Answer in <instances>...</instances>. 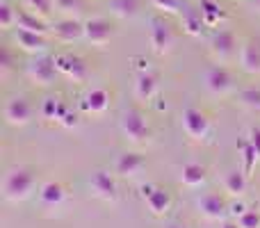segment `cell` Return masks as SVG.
Returning <instances> with one entry per match:
<instances>
[{
  "label": "cell",
  "instance_id": "ab89813d",
  "mask_svg": "<svg viewBox=\"0 0 260 228\" xmlns=\"http://www.w3.org/2000/svg\"><path fill=\"white\" fill-rule=\"evenodd\" d=\"M251 7L253 9H256V12L260 14V0H251Z\"/></svg>",
  "mask_w": 260,
  "mask_h": 228
},
{
  "label": "cell",
  "instance_id": "cb8c5ba5",
  "mask_svg": "<svg viewBox=\"0 0 260 228\" xmlns=\"http://www.w3.org/2000/svg\"><path fill=\"white\" fill-rule=\"evenodd\" d=\"M206 180V167L199 165V162H187L180 169V183L185 187H199V185Z\"/></svg>",
  "mask_w": 260,
  "mask_h": 228
},
{
  "label": "cell",
  "instance_id": "d4e9b609",
  "mask_svg": "<svg viewBox=\"0 0 260 228\" xmlns=\"http://www.w3.org/2000/svg\"><path fill=\"white\" fill-rule=\"evenodd\" d=\"M110 12L119 18H133L142 7V0H110Z\"/></svg>",
  "mask_w": 260,
  "mask_h": 228
},
{
  "label": "cell",
  "instance_id": "7a4b0ae2",
  "mask_svg": "<svg viewBox=\"0 0 260 228\" xmlns=\"http://www.w3.org/2000/svg\"><path fill=\"white\" fill-rule=\"evenodd\" d=\"M119 130H121V135L130 144H144L151 137V125H148L146 116L135 108H130L121 114V119H119Z\"/></svg>",
  "mask_w": 260,
  "mask_h": 228
},
{
  "label": "cell",
  "instance_id": "7402d4cb",
  "mask_svg": "<svg viewBox=\"0 0 260 228\" xmlns=\"http://www.w3.org/2000/svg\"><path fill=\"white\" fill-rule=\"evenodd\" d=\"M64 199H67V185L59 183V180H48V183L41 185L39 189V201L48 208L62 206Z\"/></svg>",
  "mask_w": 260,
  "mask_h": 228
},
{
  "label": "cell",
  "instance_id": "2e32d148",
  "mask_svg": "<svg viewBox=\"0 0 260 228\" xmlns=\"http://www.w3.org/2000/svg\"><path fill=\"white\" fill-rule=\"evenodd\" d=\"M240 69L247 76H260V39H249L240 48Z\"/></svg>",
  "mask_w": 260,
  "mask_h": 228
},
{
  "label": "cell",
  "instance_id": "44dd1931",
  "mask_svg": "<svg viewBox=\"0 0 260 228\" xmlns=\"http://www.w3.org/2000/svg\"><path fill=\"white\" fill-rule=\"evenodd\" d=\"M180 23H183V32L189 37H201L203 27H208L206 18H203L201 9H194V7H187L180 12Z\"/></svg>",
  "mask_w": 260,
  "mask_h": 228
},
{
  "label": "cell",
  "instance_id": "e0dca14e",
  "mask_svg": "<svg viewBox=\"0 0 260 228\" xmlns=\"http://www.w3.org/2000/svg\"><path fill=\"white\" fill-rule=\"evenodd\" d=\"M221 187L229 197L233 199H242L247 194V187H249V180H247V171L242 169H231L221 176Z\"/></svg>",
  "mask_w": 260,
  "mask_h": 228
},
{
  "label": "cell",
  "instance_id": "4fadbf2b",
  "mask_svg": "<svg viewBox=\"0 0 260 228\" xmlns=\"http://www.w3.org/2000/svg\"><path fill=\"white\" fill-rule=\"evenodd\" d=\"M117 174H110L105 169H99L91 174L89 178V187L94 192V197L103 199V201H117L119 197V187H117Z\"/></svg>",
  "mask_w": 260,
  "mask_h": 228
},
{
  "label": "cell",
  "instance_id": "4316f807",
  "mask_svg": "<svg viewBox=\"0 0 260 228\" xmlns=\"http://www.w3.org/2000/svg\"><path fill=\"white\" fill-rule=\"evenodd\" d=\"M85 7H87V0H55V9H57L62 16L80 18Z\"/></svg>",
  "mask_w": 260,
  "mask_h": 228
},
{
  "label": "cell",
  "instance_id": "9c48e42d",
  "mask_svg": "<svg viewBox=\"0 0 260 228\" xmlns=\"http://www.w3.org/2000/svg\"><path fill=\"white\" fill-rule=\"evenodd\" d=\"M114 37V25L103 16H94L85 21V41L91 46H108Z\"/></svg>",
  "mask_w": 260,
  "mask_h": 228
},
{
  "label": "cell",
  "instance_id": "1f68e13d",
  "mask_svg": "<svg viewBox=\"0 0 260 228\" xmlns=\"http://www.w3.org/2000/svg\"><path fill=\"white\" fill-rule=\"evenodd\" d=\"M148 3H151L155 9L165 12V14H180L185 9L183 0H148Z\"/></svg>",
  "mask_w": 260,
  "mask_h": 228
},
{
  "label": "cell",
  "instance_id": "83f0119b",
  "mask_svg": "<svg viewBox=\"0 0 260 228\" xmlns=\"http://www.w3.org/2000/svg\"><path fill=\"white\" fill-rule=\"evenodd\" d=\"M18 12H21V9H16L9 0H3V3H0V27H3V30H12V27H16Z\"/></svg>",
  "mask_w": 260,
  "mask_h": 228
},
{
  "label": "cell",
  "instance_id": "8d00e7d4",
  "mask_svg": "<svg viewBox=\"0 0 260 228\" xmlns=\"http://www.w3.org/2000/svg\"><path fill=\"white\" fill-rule=\"evenodd\" d=\"M242 212H247V206L242 203V199H238V201H233V203L229 206V215H231V217H235V219H238V217L242 215Z\"/></svg>",
  "mask_w": 260,
  "mask_h": 228
},
{
  "label": "cell",
  "instance_id": "5bb4252c",
  "mask_svg": "<svg viewBox=\"0 0 260 228\" xmlns=\"http://www.w3.org/2000/svg\"><path fill=\"white\" fill-rule=\"evenodd\" d=\"M142 194L146 199V208L151 210V215L162 217L169 212L171 208V194L165 187H155V185H144Z\"/></svg>",
  "mask_w": 260,
  "mask_h": 228
},
{
  "label": "cell",
  "instance_id": "d6a6232c",
  "mask_svg": "<svg viewBox=\"0 0 260 228\" xmlns=\"http://www.w3.org/2000/svg\"><path fill=\"white\" fill-rule=\"evenodd\" d=\"M240 228H260V210L258 208H247V212L238 217Z\"/></svg>",
  "mask_w": 260,
  "mask_h": 228
},
{
  "label": "cell",
  "instance_id": "ba28073f",
  "mask_svg": "<svg viewBox=\"0 0 260 228\" xmlns=\"http://www.w3.org/2000/svg\"><path fill=\"white\" fill-rule=\"evenodd\" d=\"M183 130L187 137L197 139V142H203V139L210 135V119L197 108H185L183 110Z\"/></svg>",
  "mask_w": 260,
  "mask_h": 228
},
{
  "label": "cell",
  "instance_id": "7c38bea8",
  "mask_svg": "<svg viewBox=\"0 0 260 228\" xmlns=\"http://www.w3.org/2000/svg\"><path fill=\"white\" fill-rule=\"evenodd\" d=\"M203 82H206V89L210 91L212 96H226L233 91V73L226 67H210L203 76Z\"/></svg>",
  "mask_w": 260,
  "mask_h": 228
},
{
  "label": "cell",
  "instance_id": "6da1fadb",
  "mask_svg": "<svg viewBox=\"0 0 260 228\" xmlns=\"http://www.w3.org/2000/svg\"><path fill=\"white\" fill-rule=\"evenodd\" d=\"M35 185H37V176L30 167H9L3 176V183H0V192H3L5 201H25L32 192H35Z\"/></svg>",
  "mask_w": 260,
  "mask_h": 228
},
{
  "label": "cell",
  "instance_id": "f546056e",
  "mask_svg": "<svg viewBox=\"0 0 260 228\" xmlns=\"http://www.w3.org/2000/svg\"><path fill=\"white\" fill-rule=\"evenodd\" d=\"M25 9L48 21L55 12V0H25Z\"/></svg>",
  "mask_w": 260,
  "mask_h": 228
},
{
  "label": "cell",
  "instance_id": "3957f363",
  "mask_svg": "<svg viewBox=\"0 0 260 228\" xmlns=\"http://www.w3.org/2000/svg\"><path fill=\"white\" fill-rule=\"evenodd\" d=\"M57 73L59 71H57V64H55V57H48V55H37L25 67L27 80L35 87H53Z\"/></svg>",
  "mask_w": 260,
  "mask_h": 228
},
{
  "label": "cell",
  "instance_id": "484cf974",
  "mask_svg": "<svg viewBox=\"0 0 260 228\" xmlns=\"http://www.w3.org/2000/svg\"><path fill=\"white\" fill-rule=\"evenodd\" d=\"M199 9H201L203 18H206L208 27H215L217 23L224 21L226 12L219 7V3H215V0H201V5H199Z\"/></svg>",
  "mask_w": 260,
  "mask_h": 228
},
{
  "label": "cell",
  "instance_id": "8992f818",
  "mask_svg": "<svg viewBox=\"0 0 260 228\" xmlns=\"http://www.w3.org/2000/svg\"><path fill=\"white\" fill-rule=\"evenodd\" d=\"M55 64H57V71L73 82H87V78H89V67H87V62L73 53L55 55Z\"/></svg>",
  "mask_w": 260,
  "mask_h": 228
},
{
  "label": "cell",
  "instance_id": "d6986e66",
  "mask_svg": "<svg viewBox=\"0 0 260 228\" xmlns=\"http://www.w3.org/2000/svg\"><path fill=\"white\" fill-rule=\"evenodd\" d=\"M110 108V94L103 87H91L85 96H82V110L89 114H103Z\"/></svg>",
  "mask_w": 260,
  "mask_h": 228
},
{
  "label": "cell",
  "instance_id": "ac0fdd59",
  "mask_svg": "<svg viewBox=\"0 0 260 228\" xmlns=\"http://www.w3.org/2000/svg\"><path fill=\"white\" fill-rule=\"evenodd\" d=\"M144 169V157L142 153H135V151H126L114 160V174L121 176V178H130V176L139 174Z\"/></svg>",
  "mask_w": 260,
  "mask_h": 228
},
{
  "label": "cell",
  "instance_id": "f35d334b",
  "mask_svg": "<svg viewBox=\"0 0 260 228\" xmlns=\"http://www.w3.org/2000/svg\"><path fill=\"white\" fill-rule=\"evenodd\" d=\"M165 228H185L183 224H178V221H171V224H167Z\"/></svg>",
  "mask_w": 260,
  "mask_h": 228
},
{
  "label": "cell",
  "instance_id": "836d02e7",
  "mask_svg": "<svg viewBox=\"0 0 260 228\" xmlns=\"http://www.w3.org/2000/svg\"><path fill=\"white\" fill-rule=\"evenodd\" d=\"M242 160H244V171H247V176L251 174V169H253V167H256V162L260 160V157H258V153L253 151V146L247 142V139H244V142H242Z\"/></svg>",
  "mask_w": 260,
  "mask_h": 228
},
{
  "label": "cell",
  "instance_id": "52a82bcc",
  "mask_svg": "<svg viewBox=\"0 0 260 228\" xmlns=\"http://www.w3.org/2000/svg\"><path fill=\"white\" fill-rule=\"evenodd\" d=\"M3 114L9 125H27L32 121L35 108H32V103L25 96H12V99L5 101Z\"/></svg>",
  "mask_w": 260,
  "mask_h": 228
},
{
  "label": "cell",
  "instance_id": "5b68a950",
  "mask_svg": "<svg viewBox=\"0 0 260 228\" xmlns=\"http://www.w3.org/2000/svg\"><path fill=\"white\" fill-rule=\"evenodd\" d=\"M210 50L219 62H229L238 53V37L231 27H217L210 35Z\"/></svg>",
  "mask_w": 260,
  "mask_h": 228
},
{
  "label": "cell",
  "instance_id": "603a6c76",
  "mask_svg": "<svg viewBox=\"0 0 260 228\" xmlns=\"http://www.w3.org/2000/svg\"><path fill=\"white\" fill-rule=\"evenodd\" d=\"M16 27H21V30H30V32H39V35H48L50 32L48 21L41 18V16H37V14H32L30 9H21V12H18Z\"/></svg>",
  "mask_w": 260,
  "mask_h": 228
},
{
  "label": "cell",
  "instance_id": "f1b7e54d",
  "mask_svg": "<svg viewBox=\"0 0 260 228\" xmlns=\"http://www.w3.org/2000/svg\"><path fill=\"white\" fill-rule=\"evenodd\" d=\"M67 105L62 103L59 99H46L44 101V105H41V114L46 116V119H53V121H62V116L67 114Z\"/></svg>",
  "mask_w": 260,
  "mask_h": 228
},
{
  "label": "cell",
  "instance_id": "277c9868",
  "mask_svg": "<svg viewBox=\"0 0 260 228\" xmlns=\"http://www.w3.org/2000/svg\"><path fill=\"white\" fill-rule=\"evenodd\" d=\"M148 41H151L153 53L157 55H167L174 46V32H171V25L160 16H153L148 21Z\"/></svg>",
  "mask_w": 260,
  "mask_h": 228
},
{
  "label": "cell",
  "instance_id": "8fae6325",
  "mask_svg": "<svg viewBox=\"0 0 260 228\" xmlns=\"http://www.w3.org/2000/svg\"><path fill=\"white\" fill-rule=\"evenodd\" d=\"M50 32L57 41L62 44H76V41L85 39V23L80 18H71V16H62L59 21H55L50 25Z\"/></svg>",
  "mask_w": 260,
  "mask_h": 228
},
{
  "label": "cell",
  "instance_id": "30bf717a",
  "mask_svg": "<svg viewBox=\"0 0 260 228\" xmlns=\"http://www.w3.org/2000/svg\"><path fill=\"white\" fill-rule=\"evenodd\" d=\"M197 210H199V215H201L203 219L219 221V219H224L226 212H229V203H226V199L221 197V194L206 192L203 197L197 199Z\"/></svg>",
  "mask_w": 260,
  "mask_h": 228
},
{
  "label": "cell",
  "instance_id": "e575fe53",
  "mask_svg": "<svg viewBox=\"0 0 260 228\" xmlns=\"http://www.w3.org/2000/svg\"><path fill=\"white\" fill-rule=\"evenodd\" d=\"M14 62H16L14 50L9 48V46H3V50H0V71H3V76H9V73H12Z\"/></svg>",
  "mask_w": 260,
  "mask_h": 228
},
{
  "label": "cell",
  "instance_id": "4dcf8cb0",
  "mask_svg": "<svg viewBox=\"0 0 260 228\" xmlns=\"http://www.w3.org/2000/svg\"><path fill=\"white\" fill-rule=\"evenodd\" d=\"M238 101L242 108L251 110V112H260V89L256 87H249V89H242L238 94Z\"/></svg>",
  "mask_w": 260,
  "mask_h": 228
},
{
  "label": "cell",
  "instance_id": "9a60e30c",
  "mask_svg": "<svg viewBox=\"0 0 260 228\" xmlns=\"http://www.w3.org/2000/svg\"><path fill=\"white\" fill-rule=\"evenodd\" d=\"M14 41H16L18 48L30 55H44L46 50H48V39H46V35H39V32H30V30L16 27V30H14Z\"/></svg>",
  "mask_w": 260,
  "mask_h": 228
},
{
  "label": "cell",
  "instance_id": "d590c367",
  "mask_svg": "<svg viewBox=\"0 0 260 228\" xmlns=\"http://www.w3.org/2000/svg\"><path fill=\"white\" fill-rule=\"evenodd\" d=\"M247 142L251 144L253 151H256V153H258V157H260V128H251V130H249Z\"/></svg>",
  "mask_w": 260,
  "mask_h": 228
},
{
  "label": "cell",
  "instance_id": "ffe728a7",
  "mask_svg": "<svg viewBox=\"0 0 260 228\" xmlns=\"http://www.w3.org/2000/svg\"><path fill=\"white\" fill-rule=\"evenodd\" d=\"M157 94V76L151 71H142L135 78V99L148 103L153 101V96Z\"/></svg>",
  "mask_w": 260,
  "mask_h": 228
},
{
  "label": "cell",
  "instance_id": "74e56055",
  "mask_svg": "<svg viewBox=\"0 0 260 228\" xmlns=\"http://www.w3.org/2000/svg\"><path fill=\"white\" fill-rule=\"evenodd\" d=\"M221 228H240V226H238V221H224Z\"/></svg>",
  "mask_w": 260,
  "mask_h": 228
}]
</instances>
